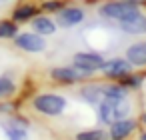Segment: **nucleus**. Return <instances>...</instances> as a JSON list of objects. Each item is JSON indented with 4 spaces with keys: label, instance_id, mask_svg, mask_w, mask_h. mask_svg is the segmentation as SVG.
Here are the masks:
<instances>
[{
    "label": "nucleus",
    "instance_id": "1",
    "mask_svg": "<svg viewBox=\"0 0 146 140\" xmlns=\"http://www.w3.org/2000/svg\"><path fill=\"white\" fill-rule=\"evenodd\" d=\"M66 106H68V100L60 94H54V92H42V94L32 98L34 112H38L42 116H48V118L60 116L66 110Z\"/></svg>",
    "mask_w": 146,
    "mask_h": 140
},
{
    "label": "nucleus",
    "instance_id": "2",
    "mask_svg": "<svg viewBox=\"0 0 146 140\" xmlns=\"http://www.w3.org/2000/svg\"><path fill=\"white\" fill-rule=\"evenodd\" d=\"M136 12H140V6L128 2V0H108V2L98 6V14L102 18L114 20V22H122Z\"/></svg>",
    "mask_w": 146,
    "mask_h": 140
},
{
    "label": "nucleus",
    "instance_id": "3",
    "mask_svg": "<svg viewBox=\"0 0 146 140\" xmlns=\"http://www.w3.org/2000/svg\"><path fill=\"white\" fill-rule=\"evenodd\" d=\"M132 110L128 98L126 100H110V98H102L98 102V118L102 124H112L118 118L128 116Z\"/></svg>",
    "mask_w": 146,
    "mask_h": 140
},
{
    "label": "nucleus",
    "instance_id": "4",
    "mask_svg": "<svg viewBox=\"0 0 146 140\" xmlns=\"http://www.w3.org/2000/svg\"><path fill=\"white\" fill-rule=\"evenodd\" d=\"M14 44L16 48L24 50V52H30V54H38V52H44L46 50V36L30 30V32H18L14 36Z\"/></svg>",
    "mask_w": 146,
    "mask_h": 140
},
{
    "label": "nucleus",
    "instance_id": "5",
    "mask_svg": "<svg viewBox=\"0 0 146 140\" xmlns=\"http://www.w3.org/2000/svg\"><path fill=\"white\" fill-rule=\"evenodd\" d=\"M132 64L126 60V58H110V60H104L100 72L108 78V80H122L124 76L132 74Z\"/></svg>",
    "mask_w": 146,
    "mask_h": 140
},
{
    "label": "nucleus",
    "instance_id": "6",
    "mask_svg": "<svg viewBox=\"0 0 146 140\" xmlns=\"http://www.w3.org/2000/svg\"><path fill=\"white\" fill-rule=\"evenodd\" d=\"M72 64L86 72V74H92V72H98L104 64V56L98 54V52H76L72 56Z\"/></svg>",
    "mask_w": 146,
    "mask_h": 140
},
{
    "label": "nucleus",
    "instance_id": "7",
    "mask_svg": "<svg viewBox=\"0 0 146 140\" xmlns=\"http://www.w3.org/2000/svg\"><path fill=\"white\" fill-rule=\"evenodd\" d=\"M50 78L54 82H60V84H74V82H80V80L88 78V74L78 70L72 64V66H56V68H52L50 70Z\"/></svg>",
    "mask_w": 146,
    "mask_h": 140
},
{
    "label": "nucleus",
    "instance_id": "8",
    "mask_svg": "<svg viewBox=\"0 0 146 140\" xmlns=\"http://www.w3.org/2000/svg\"><path fill=\"white\" fill-rule=\"evenodd\" d=\"M84 18H86V12L80 6H64L56 12V24H60L64 28L78 26L84 22Z\"/></svg>",
    "mask_w": 146,
    "mask_h": 140
},
{
    "label": "nucleus",
    "instance_id": "9",
    "mask_svg": "<svg viewBox=\"0 0 146 140\" xmlns=\"http://www.w3.org/2000/svg\"><path fill=\"white\" fill-rule=\"evenodd\" d=\"M138 126V120L130 118V116H124V118H118L114 120L112 124H108V136L112 140H122L126 136H130Z\"/></svg>",
    "mask_w": 146,
    "mask_h": 140
},
{
    "label": "nucleus",
    "instance_id": "10",
    "mask_svg": "<svg viewBox=\"0 0 146 140\" xmlns=\"http://www.w3.org/2000/svg\"><path fill=\"white\" fill-rule=\"evenodd\" d=\"M118 24H120V30L124 34H130V36L146 34V14L144 12H136V14H132L130 18H126Z\"/></svg>",
    "mask_w": 146,
    "mask_h": 140
},
{
    "label": "nucleus",
    "instance_id": "11",
    "mask_svg": "<svg viewBox=\"0 0 146 140\" xmlns=\"http://www.w3.org/2000/svg\"><path fill=\"white\" fill-rule=\"evenodd\" d=\"M124 58L134 68H144L146 66V40H138V42L130 44L124 52Z\"/></svg>",
    "mask_w": 146,
    "mask_h": 140
},
{
    "label": "nucleus",
    "instance_id": "12",
    "mask_svg": "<svg viewBox=\"0 0 146 140\" xmlns=\"http://www.w3.org/2000/svg\"><path fill=\"white\" fill-rule=\"evenodd\" d=\"M30 22H32L30 28H32L34 32H38V34H42V36H52V34H56V30H58L56 20H52V18L46 16V14H36Z\"/></svg>",
    "mask_w": 146,
    "mask_h": 140
},
{
    "label": "nucleus",
    "instance_id": "13",
    "mask_svg": "<svg viewBox=\"0 0 146 140\" xmlns=\"http://www.w3.org/2000/svg\"><path fill=\"white\" fill-rule=\"evenodd\" d=\"M78 94H80V98H82L84 102L98 106V102L102 100V84H94V82L82 84L80 90H78Z\"/></svg>",
    "mask_w": 146,
    "mask_h": 140
},
{
    "label": "nucleus",
    "instance_id": "14",
    "mask_svg": "<svg viewBox=\"0 0 146 140\" xmlns=\"http://www.w3.org/2000/svg\"><path fill=\"white\" fill-rule=\"evenodd\" d=\"M102 98L126 100V98H128V86H124L122 82H108V84H102Z\"/></svg>",
    "mask_w": 146,
    "mask_h": 140
},
{
    "label": "nucleus",
    "instance_id": "15",
    "mask_svg": "<svg viewBox=\"0 0 146 140\" xmlns=\"http://www.w3.org/2000/svg\"><path fill=\"white\" fill-rule=\"evenodd\" d=\"M36 14H38V8L34 4H20L12 12V20L14 22H26V20H32Z\"/></svg>",
    "mask_w": 146,
    "mask_h": 140
},
{
    "label": "nucleus",
    "instance_id": "16",
    "mask_svg": "<svg viewBox=\"0 0 146 140\" xmlns=\"http://www.w3.org/2000/svg\"><path fill=\"white\" fill-rule=\"evenodd\" d=\"M18 34V22L14 20H0V38L8 40Z\"/></svg>",
    "mask_w": 146,
    "mask_h": 140
},
{
    "label": "nucleus",
    "instance_id": "17",
    "mask_svg": "<svg viewBox=\"0 0 146 140\" xmlns=\"http://www.w3.org/2000/svg\"><path fill=\"white\" fill-rule=\"evenodd\" d=\"M76 138H78V140H106V138H110V136H108V132H106L104 128H92V130H82V132H78Z\"/></svg>",
    "mask_w": 146,
    "mask_h": 140
},
{
    "label": "nucleus",
    "instance_id": "18",
    "mask_svg": "<svg viewBox=\"0 0 146 140\" xmlns=\"http://www.w3.org/2000/svg\"><path fill=\"white\" fill-rule=\"evenodd\" d=\"M16 92V84L8 76H0V98H10Z\"/></svg>",
    "mask_w": 146,
    "mask_h": 140
},
{
    "label": "nucleus",
    "instance_id": "19",
    "mask_svg": "<svg viewBox=\"0 0 146 140\" xmlns=\"http://www.w3.org/2000/svg\"><path fill=\"white\" fill-rule=\"evenodd\" d=\"M6 134H8L12 140H24V138L28 136L26 128H24V126H18V124H10V126L6 128Z\"/></svg>",
    "mask_w": 146,
    "mask_h": 140
},
{
    "label": "nucleus",
    "instance_id": "20",
    "mask_svg": "<svg viewBox=\"0 0 146 140\" xmlns=\"http://www.w3.org/2000/svg\"><path fill=\"white\" fill-rule=\"evenodd\" d=\"M44 12H58L60 8H64V2H60V0H46V2H42V6H40Z\"/></svg>",
    "mask_w": 146,
    "mask_h": 140
},
{
    "label": "nucleus",
    "instance_id": "21",
    "mask_svg": "<svg viewBox=\"0 0 146 140\" xmlns=\"http://www.w3.org/2000/svg\"><path fill=\"white\" fill-rule=\"evenodd\" d=\"M120 82H122L124 86H128V88H138V86L142 84V76H138V74H128V76H124Z\"/></svg>",
    "mask_w": 146,
    "mask_h": 140
},
{
    "label": "nucleus",
    "instance_id": "22",
    "mask_svg": "<svg viewBox=\"0 0 146 140\" xmlns=\"http://www.w3.org/2000/svg\"><path fill=\"white\" fill-rule=\"evenodd\" d=\"M10 124H18V126H24V128H28V120H26V118H20V116H14Z\"/></svg>",
    "mask_w": 146,
    "mask_h": 140
},
{
    "label": "nucleus",
    "instance_id": "23",
    "mask_svg": "<svg viewBox=\"0 0 146 140\" xmlns=\"http://www.w3.org/2000/svg\"><path fill=\"white\" fill-rule=\"evenodd\" d=\"M128 2H132V4H136V6H144L146 0H128Z\"/></svg>",
    "mask_w": 146,
    "mask_h": 140
},
{
    "label": "nucleus",
    "instance_id": "24",
    "mask_svg": "<svg viewBox=\"0 0 146 140\" xmlns=\"http://www.w3.org/2000/svg\"><path fill=\"white\" fill-rule=\"evenodd\" d=\"M140 138H142V140H146V132H142V134H140Z\"/></svg>",
    "mask_w": 146,
    "mask_h": 140
},
{
    "label": "nucleus",
    "instance_id": "25",
    "mask_svg": "<svg viewBox=\"0 0 146 140\" xmlns=\"http://www.w3.org/2000/svg\"><path fill=\"white\" fill-rule=\"evenodd\" d=\"M142 122H144V124H146V112H144V114H142Z\"/></svg>",
    "mask_w": 146,
    "mask_h": 140
},
{
    "label": "nucleus",
    "instance_id": "26",
    "mask_svg": "<svg viewBox=\"0 0 146 140\" xmlns=\"http://www.w3.org/2000/svg\"><path fill=\"white\" fill-rule=\"evenodd\" d=\"M2 2H8V0H0V4H2Z\"/></svg>",
    "mask_w": 146,
    "mask_h": 140
}]
</instances>
